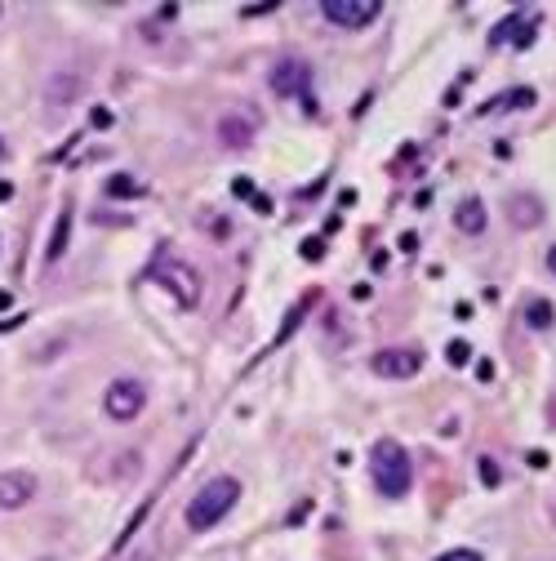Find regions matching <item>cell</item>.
Returning a JSON list of instances; mask_svg holds the SVG:
<instances>
[{
    "label": "cell",
    "mask_w": 556,
    "mask_h": 561,
    "mask_svg": "<svg viewBox=\"0 0 556 561\" xmlns=\"http://www.w3.org/2000/svg\"><path fill=\"white\" fill-rule=\"evenodd\" d=\"M236 499H241V481H236V477H214V481H205V486L192 495L187 513H183L187 530H196V535L214 530L218 521H223V517L236 508Z\"/></svg>",
    "instance_id": "1"
},
{
    "label": "cell",
    "mask_w": 556,
    "mask_h": 561,
    "mask_svg": "<svg viewBox=\"0 0 556 561\" xmlns=\"http://www.w3.org/2000/svg\"><path fill=\"white\" fill-rule=\"evenodd\" d=\"M370 472H374V486H379L387 499L410 495V486H414V464H410V455H405L396 441H379V446H374Z\"/></svg>",
    "instance_id": "2"
},
{
    "label": "cell",
    "mask_w": 556,
    "mask_h": 561,
    "mask_svg": "<svg viewBox=\"0 0 556 561\" xmlns=\"http://www.w3.org/2000/svg\"><path fill=\"white\" fill-rule=\"evenodd\" d=\"M267 85H272L281 98H303V107L312 112V67L303 63V58H285V63L272 67V76H267Z\"/></svg>",
    "instance_id": "3"
},
{
    "label": "cell",
    "mask_w": 556,
    "mask_h": 561,
    "mask_svg": "<svg viewBox=\"0 0 556 561\" xmlns=\"http://www.w3.org/2000/svg\"><path fill=\"white\" fill-rule=\"evenodd\" d=\"M143 406H147V388H143L138 379H116V383H107V392H103L107 419L129 423V419L143 415Z\"/></svg>",
    "instance_id": "4"
},
{
    "label": "cell",
    "mask_w": 556,
    "mask_h": 561,
    "mask_svg": "<svg viewBox=\"0 0 556 561\" xmlns=\"http://www.w3.org/2000/svg\"><path fill=\"white\" fill-rule=\"evenodd\" d=\"M321 14L330 18L334 27H343V32H356V27H370L374 18L383 14L379 0H325Z\"/></svg>",
    "instance_id": "5"
},
{
    "label": "cell",
    "mask_w": 556,
    "mask_h": 561,
    "mask_svg": "<svg viewBox=\"0 0 556 561\" xmlns=\"http://www.w3.org/2000/svg\"><path fill=\"white\" fill-rule=\"evenodd\" d=\"M534 36H539V18L534 14H508L499 27L490 32V45H512V49H530Z\"/></svg>",
    "instance_id": "6"
},
{
    "label": "cell",
    "mask_w": 556,
    "mask_h": 561,
    "mask_svg": "<svg viewBox=\"0 0 556 561\" xmlns=\"http://www.w3.org/2000/svg\"><path fill=\"white\" fill-rule=\"evenodd\" d=\"M423 370V352L419 348H392L374 357V374L379 379H414Z\"/></svg>",
    "instance_id": "7"
},
{
    "label": "cell",
    "mask_w": 556,
    "mask_h": 561,
    "mask_svg": "<svg viewBox=\"0 0 556 561\" xmlns=\"http://www.w3.org/2000/svg\"><path fill=\"white\" fill-rule=\"evenodd\" d=\"M36 499V477L32 472H0V508H9V513H18V508H27Z\"/></svg>",
    "instance_id": "8"
},
{
    "label": "cell",
    "mask_w": 556,
    "mask_h": 561,
    "mask_svg": "<svg viewBox=\"0 0 556 561\" xmlns=\"http://www.w3.org/2000/svg\"><path fill=\"white\" fill-rule=\"evenodd\" d=\"M156 281L170 285L183 308H196V299H201V281H196V272L187 268V263H170V268H161V277Z\"/></svg>",
    "instance_id": "9"
},
{
    "label": "cell",
    "mask_w": 556,
    "mask_h": 561,
    "mask_svg": "<svg viewBox=\"0 0 556 561\" xmlns=\"http://www.w3.org/2000/svg\"><path fill=\"white\" fill-rule=\"evenodd\" d=\"M485 223H490V214H485V205L476 201V196H468V201L454 210V228L459 232H468V236H481L485 232Z\"/></svg>",
    "instance_id": "10"
},
{
    "label": "cell",
    "mask_w": 556,
    "mask_h": 561,
    "mask_svg": "<svg viewBox=\"0 0 556 561\" xmlns=\"http://www.w3.org/2000/svg\"><path fill=\"white\" fill-rule=\"evenodd\" d=\"M218 139H223V147H250L254 125H245L241 116H223L218 121Z\"/></svg>",
    "instance_id": "11"
},
{
    "label": "cell",
    "mask_w": 556,
    "mask_h": 561,
    "mask_svg": "<svg viewBox=\"0 0 556 561\" xmlns=\"http://www.w3.org/2000/svg\"><path fill=\"white\" fill-rule=\"evenodd\" d=\"M552 321H556V308L548 299H530V303H525V326H530V330H552Z\"/></svg>",
    "instance_id": "12"
},
{
    "label": "cell",
    "mask_w": 556,
    "mask_h": 561,
    "mask_svg": "<svg viewBox=\"0 0 556 561\" xmlns=\"http://www.w3.org/2000/svg\"><path fill=\"white\" fill-rule=\"evenodd\" d=\"M67 228H72V214H58V228H54V241H49V263H54V259H63V250H67Z\"/></svg>",
    "instance_id": "13"
},
{
    "label": "cell",
    "mask_w": 556,
    "mask_h": 561,
    "mask_svg": "<svg viewBox=\"0 0 556 561\" xmlns=\"http://www.w3.org/2000/svg\"><path fill=\"white\" fill-rule=\"evenodd\" d=\"M499 107H503V112H525V107H534V90H525V85H521V90H508Z\"/></svg>",
    "instance_id": "14"
},
{
    "label": "cell",
    "mask_w": 556,
    "mask_h": 561,
    "mask_svg": "<svg viewBox=\"0 0 556 561\" xmlns=\"http://www.w3.org/2000/svg\"><path fill=\"white\" fill-rule=\"evenodd\" d=\"M445 361H450V366H468V361H472V343H463V339L445 343Z\"/></svg>",
    "instance_id": "15"
},
{
    "label": "cell",
    "mask_w": 556,
    "mask_h": 561,
    "mask_svg": "<svg viewBox=\"0 0 556 561\" xmlns=\"http://www.w3.org/2000/svg\"><path fill=\"white\" fill-rule=\"evenodd\" d=\"M481 481H485V486H490V490H494V486H499V481H503V472H499V464H494L490 455L481 459Z\"/></svg>",
    "instance_id": "16"
},
{
    "label": "cell",
    "mask_w": 556,
    "mask_h": 561,
    "mask_svg": "<svg viewBox=\"0 0 556 561\" xmlns=\"http://www.w3.org/2000/svg\"><path fill=\"white\" fill-rule=\"evenodd\" d=\"M436 561H485V557L476 553V548H450V553H441Z\"/></svg>",
    "instance_id": "17"
},
{
    "label": "cell",
    "mask_w": 556,
    "mask_h": 561,
    "mask_svg": "<svg viewBox=\"0 0 556 561\" xmlns=\"http://www.w3.org/2000/svg\"><path fill=\"white\" fill-rule=\"evenodd\" d=\"M94 125L98 130H112V112H107V107H94Z\"/></svg>",
    "instance_id": "18"
},
{
    "label": "cell",
    "mask_w": 556,
    "mask_h": 561,
    "mask_svg": "<svg viewBox=\"0 0 556 561\" xmlns=\"http://www.w3.org/2000/svg\"><path fill=\"white\" fill-rule=\"evenodd\" d=\"M525 459H530V468H548V455H543V450H530Z\"/></svg>",
    "instance_id": "19"
},
{
    "label": "cell",
    "mask_w": 556,
    "mask_h": 561,
    "mask_svg": "<svg viewBox=\"0 0 556 561\" xmlns=\"http://www.w3.org/2000/svg\"><path fill=\"white\" fill-rule=\"evenodd\" d=\"M232 187H236V196H254V183L250 179H236Z\"/></svg>",
    "instance_id": "20"
},
{
    "label": "cell",
    "mask_w": 556,
    "mask_h": 561,
    "mask_svg": "<svg viewBox=\"0 0 556 561\" xmlns=\"http://www.w3.org/2000/svg\"><path fill=\"white\" fill-rule=\"evenodd\" d=\"M548 272H552V277H556V245H552V250H548Z\"/></svg>",
    "instance_id": "21"
},
{
    "label": "cell",
    "mask_w": 556,
    "mask_h": 561,
    "mask_svg": "<svg viewBox=\"0 0 556 561\" xmlns=\"http://www.w3.org/2000/svg\"><path fill=\"white\" fill-rule=\"evenodd\" d=\"M9 303H14V299H9V294H5V290H0V308H9Z\"/></svg>",
    "instance_id": "22"
},
{
    "label": "cell",
    "mask_w": 556,
    "mask_h": 561,
    "mask_svg": "<svg viewBox=\"0 0 556 561\" xmlns=\"http://www.w3.org/2000/svg\"><path fill=\"white\" fill-rule=\"evenodd\" d=\"M0 156H5V139H0Z\"/></svg>",
    "instance_id": "23"
}]
</instances>
